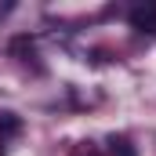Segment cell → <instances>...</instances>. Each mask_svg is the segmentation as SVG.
I'll return each mask as SVG.
<instances>
[{"instance_id":"cell-1","label":"cell","mask_w":156,"mask_h":156,"mask_svg":"<svg viewBox=\"0 0 156 156\" xmlns=\"http://www.w3.org/2000/svg\"><path fill=\"white\" fill-rule=\"evenodd\" d=\"M127 18H131L134 29H142V33H156V0H149V4H134Z\"/></svg>"},{"instance_id":"cell-2","label":"cell","mask_w":156,"mask_h":156,"mask_svg":"<svg viewBox=\"0 0 156 156\" xmlns=\"http://www.w3.org/2000/svg\"><path fill=\"white\" fill-rule=\"evenodd\" d=\"M109 153L113 156H138V149H134V142L127 138V134H109Z\"/></svg>"},{"instance_id":"cell-3","label":"cell","mask_w":156,"mask_h":156,"mask_svg":"<svg viewBox=\"0 0 156 156\" xmlns=\"http://www.w3.org/2000/svg\"><path fill=\"white\" fill-rule=\"evenodd\" d=\"M18 131H22V120L15 113H0V142L11 138V134H18Z\"/></svg>"},{"instance_id":"cell-4","label":"cell","mask_w":156,"mask_h":156,"mask_svg":"<svg viewBox=\"0 0 156 156\" xmlns=\"http://www.w3.org/2000/svg\"><path fill=\"white\" fill-rule=\"evenodd\" d=\"M11 55L29 58V55H33V40H29V37H15V40H11Z\"/></svg>"},{"instance_id":"cell-5","label":"cell","mask_w":156,"mask_h":156,"mask_svg":"<svg viewBox=\"0 0 156 156\" xmlns=\"http://www.w3.org/2000/svg\"><path fill=\"white\" fill-rule=\"evenodd\" d=\"M73 156H102L94 145H80V149H73Z\"/></svg>"}]
</instances>
